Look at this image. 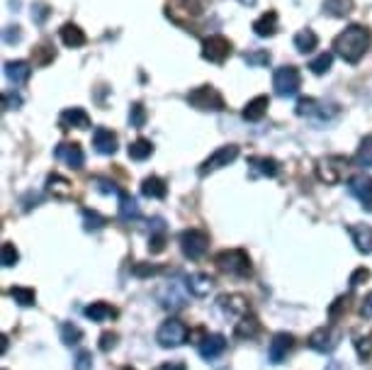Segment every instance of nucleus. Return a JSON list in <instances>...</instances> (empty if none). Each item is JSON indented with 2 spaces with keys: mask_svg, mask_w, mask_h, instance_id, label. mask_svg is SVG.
<instances>
[{
  "mask_svg": "<svg viewBox=\"0 0 372 370\" xmlns=\"http://www.w3.org/2000/svg\"><path fill=\"white\" fill-rule=\"evenodd\" d=\"M231 56V42L221 34H212L202 42V59L212 61V64H224Z\"/></svg>",
  "mask_w": 372,
  "mask_h": 370,
  "instance_id": "9",
  "label": "nucleus"
},
{
  "mask_svg": "<svg viewBox=\"0 0 372 370\" xmlns=\"http://www.w3.org/2000/svg\"><path fill=\"white\" fill-rule=\"evenodd\" d=\"M122 370H134V368H122Z\"/></svg>",
  "mask_w": 372,
  "mask_h": 370,
  "instance_id": "59",
  "label": "nucleus"
},
{
  "mask_svg": "<svg viewBox=\"0 0 372 370\" xmlns=\"http://www.w3.org/2000/svg\"><path fill=\"white\" fill-rule=\"evenodd\" d=\"M346 170H348L346 156H326L317 163V175H319V180L326 185H336L339 180H343Z\"/></svg>",
  "mask_w": 372,
  "mask_h": 370,
  "instance_id": "7",
  "label": "nucleus"
},
{
  "mask_svg": "<svg viewBox=\"0 0 372 370\" xmlns=\"http://www.w3.org/2000/svg\"><path fill=\"white\" fill-rule=\"evenodd\" d=\"M47 190H49V195L56 197V200H66V197L73 195V185L59 173H54V175H49L47 178Z\"/></svg>",
  "mask_w": 372,
  "mask_h": 370,
  "instance_id": "26",
  "label": "nucleus"
},
{
  "mask_svg": "<svg viewBox=\"0 0 372 370\" xmlns=\"http://www.w3.org/2000/svg\"><path fill=\"white\" fill-rule=\"evenodd\" d=\"M348 190H351V195L356 197L368 212H372V175L356 173L351 180H348Z\"/></svg>",
  "mask_w": 372,
  "mask_h": 370,
  "instance_id": "13",
  "label": "nucleus"
},
{
  "mask_svg": "<svg viewBox=\"0 0 372 370\" xmlns=\"http://www.w3.org/2000/svg\"><path fill=\"white\" fill-rule=\"evenodd\" d=\"M5 76H8L10 83L25 85L32 76V66L27 64V61H8V64H5Z\"/></svg>",
  "mask_w": 372,
  "mask_h": 370,
  "instance_id": "23",
  "label": "nucleus"
},
{
  "mask_svg": "<svg viewBox=\"0 0 372 370\" xmlns=\"http://www.w3.org/2000/svg\"><path fill=\"white\" fill-rule=\"evenodd\" d=\"M217 268L226 276H234V278H248L251 276V259L244 249H226V251L217 254L214 259Z\"/></svg>",
  "mask_w": 372,
  "mask_h": 370,
  "instance_id": "2",
  "label": "nucleus"
},
{
  "mask_svg": "<svg viewBox=\"0 0 372 370\" xmlns=\"http://www.w3.org/2000/svg\"><path fill=\"white\" fill-rule=\"evenodd\" d=\"M22 105V98L17 93H10V90H5L3 93V107L5 110H17V107Z\"/></svg>",
  "mask_w": 372,
  "mask_h": 370,
  "instance_id": "50",
  "label": "nucleus"
},
{
  "mask_svg": "<svg viewBox=\"0 0 372 370\" xmlns=\"http://www.w3.org/2000/svg\"><path fill=\"white\" fill-rule=\"evenodd\" d=\"M158 300H161V305L165 310H182L187 303V295L180 293V285L173 281V283H165L161 295H158Z\"/></svg>",
  "mask_w": 372,
  "mask_h": 370,
  "instance_id": "16",
  "label": "nucleus"
},
{
  "mask_svg": "<svg viewBox=\"0 0 372 370\" xmlns=\"http://www.w3.org/2000/svg\"><path fill=\"white\" fill-rule=\"evenodd\" d=\"M54 156L59 158V161H64L68 168L73 170H81L83 163H85V156H83V149L78 144H71V141H64V144L56 146Z\"/></svg>",
  "mask_w": 372,
  "mask_h": 370,
  "instance_id": "15",
  "label": "nucleus"
},
{
  "mask_svg": "<svg viewBox=\"0 0 372 370\" xmlns=\"http://www.w3.org/2000/svg\"><path fill=\"white\" fill-rule=\"evenodd\" d=\"M300 85H302V76L295 66H280L278 71L273 73V88H275V93L280 98H292V95H297Z\"/></svg>",
  "mask_w": 372,
  "mask_h": 370,
  "instance_id": "6",
  "label": "nucleus"
},
{
  "mask_svg": "<svg viewBox=\"0 0 372 370\" xmlns=\"http://www.w3.org/2000/svg\"><path fill=\"white\" fill-rule=\"evenodd\" d=\"M49 15H51V10H49V5H44V3H37L32 8V20L37 22V25H42Z\"/></svg>",
  "mask_w": 372,
  "mask_h": 370,
  "instance_id": "49",
  "label": "nucleus"
},
{
  "mask_svg": "<svg viewBox=\"0 0 372 370\" xmlns=\"http://www.w3.org/2000/svg\"><path fill=\"white\" fill-rule=\"evenodd\" d=\"M83 224H85V232H97L105 227V217H102L100 212H95V210H83Z\"/></svg>",
  "mask_w": 372,
  "mask_h": 370,
  "instance_id": "41",
  "label": "nucleus"
},
{
  "mask_svg": "<svg viewBox=\"0 0 372 370\" xmlns=\"http://www.w3.org/2000/svg\"><path fill=\"white\" fill-rule=\"evenodd\" d=\"M83 315L93 322H105V320H114V317H117V310L107 303H93V305L85 307Z\"/></svg>",
  "mask_w": 372,
  "mask_h": 370,
  "instance_id": "32",
  "label": "nucleus"
},
{
  "mask_svg": "<svg viewBox=\"0 0 372 370\" xmlns=\"http://www.w3.org/2000/svg\"><path fill=\"white\" fill-rule=\"evenodd\" d=\"M93 185H95L97 192H105V195H119V192H122L112 180H107V178H93Z\"/></svg>",
  "mask_w": 372,
  "mask_h": 370,
  "instance_id": "47",
  "label": "nucleus"
},
{
  "mask_svg": "<svg viewBox=\"0 0 372 370\" xmlns=\"http://www.w3.org/2000/svg\"><path fill=\"white\" fill-rule=\"evenodd\" d=\"M54 59H56V51H54V47H51L49 42H42L39 47L32 49V61L37 66H49Z\"/></svg>",
  "mask_w": 372,
  "mask_h": 370,
  "instance_id": "36",
  "label": "nucleus"
},
{
  "mask_svg": "<svg viewBox=\"0 0 372 370\" xmlns=\"http://www.w3.org/2000/svg\"><path fill=\"white\" fill-rule=\"evenodd\" d=\"M8 295L20 307H32L34 303H37V293H34L32 288H20V285H17V288H10Z\"/></svg>",
  "mask_w": 372,
  "mask_h": 370,
  "instance_id": "38",
  "label": "nucleus"
},
{
  "mask_svg": "<svg viewBox=\"0 0 372 370\" xmlns=\"http://www.w3.org/2000/svg\"><path fill=\"white\" fill-rule=\"evenodd\" d=\"M204 8L199 0H168V5H165V15L170 17V20L175 22V25L180 27H195V22L202 17Z\"/></svg>",
  "mask_w": 372,
  "mask_h": 370,
  "instance_id": "3",
  "label": "nucleus"
},
{
  "mask_svg": "<svg viewBox=\"0 0 372 370\" xmlns=\"http://www.w3.org/2000/svg\"><path fill=\"white\" fill-rule=\"evenodd\" d=\"M141 192H144V197L163 200V197L168 195V185H165V180L158 178V175H148L144 183H141Z\"/></svg>",
  "mask_w": 372,
  "mask_h": 370,
  "instance_id": "29",
  "label": "nucleus"
},
{
  "mask_svg": "<svg viewBox=\"0 0 372 370\" xmlns=\"http://www.w3.org/2000/svg\"><path fill=\"white\" fill-rule=\"evenodd\" d=\"M248 170L253 178H258V175L275 178V175L280 173V163L270 156H253V158H248Z\"/></svg>",
  "mask_w": 372,
  "mask_h": 370,
  "instance_id": "18",
  "label": "nucleus"
},
{
  "mask_svg": "<svg viewBox=\"0 0 372 370\" xmlns=\"http://www.w3.org/2000/svg\"><path fill=\"white\" fill-rule=\"evenodd\" d=\"M187 102L195 107V110H202V112H221L226 107L221 93L214 88V85H199L187 93Z\"/></svg>",
  "mask_w": 372,
  "mask_h": 370,
  "instance_id": "4",
  "label": "nucleus"
},
{
  "mask_svg": "<svg viewBox=\"0 0 372 370\" xmlns=\"http://www.w3.org/2000/svg\"><path fill=\"white\" fill-rule=\"evenodd\" d=\"M239 156V146L236 144H229V146H221V149H217L207 161L199 166V175H207V173H214V170L229 166V163H234Z\"/></svg>",
  "mask_w": 372,
  "mask_h": 370,
  "instance_id": "12",
  "label": "nucleus"
},
{
  "mask_svg": "<svg viewBox=\"0 0 372 370\" xmlns=\"http://www.w3.org/2000/svg\"><path fill=\"white\" fill-rule=\"evenodd\" d=\"M119 219L122 222H134L141 217V210H139V202L129 195V192H119Z\"/></svg>",
  "mask_w": 372,
  "mask_h": 370,
  "instance_id": "25",
  "label": "nucleus"
},
{
  "mask_svg": "<svg viewBox=\"0 0 372 370\" xmlns=\"http://www.w3.org/2000/svg\"><path fill=\"white\" fill-rule=\"evenodd\" d=\"M217 307L224 312V317H244L248 315V303L241 295H221L217 300Z\"/></svg>",
  "mask_w": 372,
  "mask_h": 370,
  "instance_id": "17",
  "label": "nucleus"
},
{
  "mask_svg": "<svg viewBox=\"0 0 372 370\" xmlns=\"http://www.w3.org/2000/svg\"><path fill=\"white\" fill-rule=\"evenodd\" d=\"M244 61L248 66H253V68L268 66V64H270V54H268L266 49H256V51H248V54H244Z\"/></svg>",
  "mask_w": 372,
  "mask_h": 370,
  "instance_id": "43",
  "label": "nucleus"
},
{
  "mask_svg": "<svg viewBox=\"0 0 372 370\" xmlns=\"http://www.w3.org/2000/svg\"><path fill=\"white\" fill-rule=\"evenodd\" d=\"M339 341H341V334L331 327H322L309 337V349H314L317 354H334L339 349Z\"/></svg>",
  "mask_w": 372,
  "mask_h": 370,
  "instance_id": "11",
  "label": "nucleus"
},
{
  "mask_svg": "<svg viewBox=\"0 0 372 370\" xmlns=\"http://www.w3.org/2000/svg\"><path fill=\"white\" fill-rule=\"evenodd\" d=\"M73 368H76V370H90V368H93V354H90V351H81V354L76 356Z\"/></svg>",
  "mask_w": 372,
  "mask_h": 370,
  "instance_id": "48",
  "label": "nucleus"
},
{
  "mask_svg": "<svg viewBox=\"0 0 372 370\" xmlns=\"http://www.w3.org/2000/svg\"><path fill=\"white\" fill-rule=\"evenodd\" d=\"M3 39L8 44H15V42H20L22 39V32H20V27H8V30L3 32Z\"/></svg>",
  "mask_w": 372,
  "mask_h": 370,
  "instance_id": "54",
  "label": "nucleus"
},
{
  "mask_svg": "<svg viewBox=\"0 0 372 370\" xmlns=\"http://www.w3.org/2000/svg\"><path fill=\"white\" fill-rule=\"evenodd\" d=\"M360 315L368 317V320H372V293L363 300V305H360Z\"/></svg>",
  "mask_w": 372,
  "mask_h": 370,
  "instance_id": "55",
  "label": "nucleus"
},
{
  "mask_svg": "<svg viewBox=\"0 0 372 370\" xmlns=\"http://www.w3.org/2000/svg\"><path fill=\"white\" fill-rule=\"evenodd\" d=\"M356 163L360 168H372V134L360 141V149L356 153Z\"/></svg>",
  "mask_w": 372,
  "mask_h": 370,
  "instance_id": "39",
  "label": "nucleus"
},
{
  "mask_svg": "<svg viewBox=\"0 0 372 370\" xmlns=\"http://www.w3.org/2000/svg\"><path fill=\"white\" fill-rule=\"evenodd\" d=\"M81 339H83V332L76 327V324H71V322L61 324V341H64L66 346H76Z\"/></svg>",
  "mask_w": 372,
  "mask_h": 370,
  "instance_id": "40",
  "label": "nucleus"
},
{
  "mask_svg": "<svg viewBox=\"0 0 372 370\" xmlns=\"http://www.w3.org/2000/svg\"><path fill=\"white\" fill-rule=\"evenodd\" d=\"M165 249V222L161 217L151 219V236H148V251L161 254Z\"/></svg>",
  "mask_w": 372,
  "mask_h": 370,
  "instance_id": "27",
  "label": "nucleus"
},
{
  "mask_svg": "<svg viewBox=\"0 0 372 370\" xmlns=\"http://www.w3.org/2000/svg\"><path fill=\"white\" fill-rule=\"evenodd\" d=\"M324 13L331 17H346L353 13V0H324Z\"/></svg>",
  "mask_w": 372,
  "mask_h": 370,
  "instance_id": "35",
  "label": "nucleus"
},
{
  "mask_svg": "<svg viewBox=\"0 0 372 370\" xmlns=\"http://www.w3.org/2000/svg\"><path fill=\"white\" fill-rule=\"evenodd\" d=\"M295 112L300 117H319L322 122H326V119H331V117L339 115V107H336V105H326V102H317L314 98H302L300 102H297Z\"/></svg>",
  "mask_w": 372,
  "mask_h": 370,
  "instance_id": "10",
  "label": "nucleus"
},
{
  "mask_svg": "<svg viewBox=\"0 0 372 370\" xmlns=\"http://www.w3.org/2000/svg\"><path fill=\"white\" fill-rule=\"evenodd\" d=\"M258 332H261V324L253 315H251V312L248 315H244L241 322H236V329H234V334H236L239 339H253Z\"/></svg>",
  "mask_w": 372,
  "mask_h": 370,
  "instance_id": "33",
  "label": "nucleus"
},
{
  "mask_svg": "<svg viewBox=\"0 0 372 370\" xmlns=\"http://www.w3.org/2000/svg\"><path fill=\"white\" fill-rule=\"evenodd\" d=\"M353 346H356L358 356L363 358V361H368L372 356V332L370 334H358L356 339H353Z\"/></svg>",
  "mask_w": 372,
  "mask_h": 370,
  "instance_id": "42",
  "label": "nucleus"
},
{
  "mask_svg": "<svg viewBox=\"0 0 372 370\" xmlns=\"http://www.w3.org/2000/svg\"><path fill=\"white\" fill-rule=\"evenodd\" d=\"M156 370H187V368H185V363H180V361H170V363H163V366H158Z\"/></svg>",
  "mask_w": 372,
  "mask_h": 370,
  "instance_id": "56",
  "label": "nucleus"
},
{
  "mask_svg": "<svg viewBox=\"0 0 372 370\" xmlns=\"http://www.w3.org/2000/svg\"><path fill=\"white\" fill-rule=\"evenodd\" d=\"M292 349H295V337L288 332H280L273 337L270 346H268V361H270L273 366H280Z\"/></svg>",
  "mask_w": 372,
  "mask_h": 370,
  "instance_id": "14",
  "label": "nucleus"
},
{
  "mask_svg": "<svg viewBox=\"0 0 372 370\" xmlns=\"http://www.w3.org/2000/svg\"><path fill=\"white\" fill-rule=\"evenodd\" d=\"M239 3L246 5V8H253V5H256V0H239Z\"/></svg>",
  "mask_w": 372,
  "mask_h": 370,
  "instance_id": "58",
  "label": "nucleus"
},
{
  "mask_svg": "<svg viewBox=\"0 0 372 370\" xmlns=\"http://www.w3.org/2000/svg\"><path fill=\"white\" fill-rule=\"evenodd\" d=\"M17 261H20V254H17L15 244L13 241H5L3 244V266H5V268H13Z\"/></svg>",
  "mask_w": 372,
  "mask_h": 370,
  "instance_id": "46",
  "label": "nucleus"
},
{
  "mask_svg": "<svg viewBox=\"0 0 372 370\" xmlns=\"http://www.w3.org/2000/svg\"><path fill=\"white\" fill-rule=\"evenodd\" d=\"M370 42H372V34H370L368 27L351 25L334 39V49L343 61H348V64H358V61L368 54Z\"/></svg>",
  "mask_w": 372,
  "mask_h": 370,
  "instance_id": "1",
  "label": "nucleus"
},
{
  "mask_svg": "<svg viewBox=\"0 0 372 370\" xmlns=\"http://www.w3.org/2000/svg\"><path fill=\"white\" fill-rule=\"evenodd\" d=\"M156 341L163 349H178L187 341V327L180 320H165L158 329Z\"/></svg>",
  "mask_w": 372,
  "mask_h": 370,
  "instance_id": "8",
  "label": "nucleus"
},
{
  "mask_svg": "<svg viewBox=\"0 0 372 370\" xmlns=\"http://www.w3.org/2000/svg\"><path fill=\"white\" fill-rule=\"evenodd\" d=\"M253 32L258 34V37H273V34L278 32V13L275 10L263 13L258 20L253 22Z\"/></svg>",
  "mask_w": 372,
  "mask_h": 370,
  "instance_id": "28",
  "label": "nucleus"
},
{
  "mask_svg": "<svg viewBox=\"0 0 372 370\" xmlns=\"http://www.w3.org/2000/svg\"><path fill=\"white\" fill-rule=\"evenodd\" d=\"M61 129H88L90 127V117L88 112L83 110V107H66L64 112H61Z\"/></svg>",
  "mask_w": 372,
  "mask_h": 370,
  "instance_id": "21",
  "label": "nucleus"
},
{
  "mask_svg": "<svg viewBox=\"0 0 372 370\" xmlns=\"http://www.w3.org/2000/svg\"><path fill=\"white\" fill-rule=\"evenodd\" d=\"M268 105H270V98H268V95L253 98L248 105L244 107V119H248V122H258V119H263V115L268 112Z\"/></svg>",
  "mask_w": 372,
  "mask_h": 370,
  "instance_id": "30",
  "label": "nucleus"
},
{
  "mask_svg": "<svg viewBox=\"0 0 372 370\" xmlns=\"http://www.w3.org/2000/svg\"><path fill=\"white\" fill-rule=\"evenodd\" d=\"M59 34H61V39H64L66 47H71V49H78L85 44V32L78 25H73V22H66V25L59 30Z\"/></svg>",
  "mask_w": 372,
  "mask_h": 370,
  "instance_id": "31",
  "label": "nucleus"
},
{
  "mask_svg": "<svg viewBox=\"0 0 372 370\" xmlns=\"http://www.w3.org/2000/svg\"><path fill=\"white\" fill-rule=\"evenodd\" d=\"M199 356L204 358V361H214V358H219L221 354L226 351V339L221 337V334H212V337H204L199 341Z\"/></svg>",
  "mask_w": 372,
  "mask_h": 370,
  "instance_id": "19",
  "label": "nucleus"
},
{
  "mask_svg": "<svg viewBox=\"0 0 372 370\" xmlns=\"http://www.w3.org/2000/svg\"><path fill=\"white\" fill-rule=\"evenodd\" d=\"M331 64H334V56L331 54H319L317 59L312 61V64H309V68H312V73H317V76H322V73H326L331 68Z\"/></svg>",
  "mask_w": 372,
  "mask_h": 370,
  "instance_id": "44",
  "label": "nucleus"
},
{
  "mask_svg": "<svg viewBox=\"0 0 372 370\" xmlns=\"http://www.w3.org/2000/svg\"><path fill=\"white\" fill-rule=\"evenodd\" d=\"M185 285L195 298H207L212 293V288H214V283H212V278L207 273H192V276L185 281Z\"/></svg>",
  "mask_w": 372,
  "mask_h": 370,
  "instance_id": "24",
  "label": "nucleus"
},
{
  "mask_svg": "<svg viewBox=\"0 0 372 370\" xmlns=\"http://www.w3.org/2000/svg\"><path fill=\"white\" fill-rule=\"evenodd\" d=\"M368 278H370V271H368V268H358V271L351 276V288H358L360 283H365Z\"/></svg>",
  "mask_w": 372,
  "mask_h": 370,
  "instance_id": "53",
  "label": "nucleus"
},
{
  "mask_svg": "<svg viewBox=\"0 0 372 370\" xmlns=\"http://www.w3.org/2000/svg\"><path fill=\"white\" fill-rule=\"evenodd\" d=\"M348 234H351L353 244L360 254H372V227L370 224H353L348 227Z\"/></svg>",
  "mask_w": 372,
  "mask_h": 370,
  "instance_id": "22",
  "label": "nucleus"
},
{
  "mask_svg": "<svg viewBox=\"0 0 372 370\" xmlns=\"http://www.w3.org/2000/svg\"><path fill=\"white\" fill-rule=\"evenodd\" d=\"M129 122H131V127H144V122H146V107L141 105V102H134L131 105V110H129Z\"/></svg>",
  "mask_w": 372,
  "mask_h": 370,
  "instance_id": "45",
  "label": "nucleus"
},
{
  "mask_svg": "<svg viewBox=\"0 0 372 370\" xmlns=\"http://www.w3.org/2000/svg\"><path fill=\"white\" fill-rule=\"evenodd\" d=\"M326 370H348V366H346V363H341V361H329Z\"/></svg>",
  "mask_w": 372,
  "mask_h": 370,
  "instance_id": "57",
  "label": "nucleus"
},
{
  "mask_svg": "<svg viewBox=\"0 0 372 370\" xmlns=\"http://www.w3.org/2000/svg\"><path fill=\"white\" fill-rule=\"evenodd\" d=\"M114 344H117V334H112V332H105L100 337V351H110V349H114Z\"/></svg>",
  "mask_w": 372,
  "mask_h": 370,
  "instance_id": "51",
  "label": "nucleus"
},
{
  "mask_svg": "<svg viewBox=\"0 0 372 370\" xmlns=\"http://www.w3.org/2000/svg\"><path fill=\"white\" fill-rule=\"evenodd\" d=\"M180 249L190 261L204 259V254L209 249V234L202 229H185L180 234Z\"/></svg>",
  "mask_w": 372,
  "mask_h": 370,
  "instance_id": "5",
  "label": "nucleus"
},
{
  "mask_svg": "<svg viewBox=\"0 0 372 370\" xmlns=\"http://www.w3.org/2000/svg\"><path fill=\"white\" fill-rule=\"evenodd\" d=\"M319 44V37L314 34V30H302L295 34V49L300 51V54H309V51H314Z\"/></svg>",
  "mask_w": 372,
  "mask_h": 370,
  "instance_id": "34",
  "label": "nucleus"
},
{
  "mask_svg": "<svg viewBox=\"0 0 372 370\" xmlns=\"http://www.w3.org/2000/svg\"><path fill=\"white\" fill-rule=\"evenodd\" d=\"M153 153V144L148 139H136L134 144H129V158L131 161H146Z\"/></svg>",
  "mask_w": 372,
  "mask_h": 370,
  "instance_id": "37",
  "label": "nucleus"
},
{
  "mask_svg": "<svg viewBox=\"0 0 372 370\" xmlns=\"http://www.w3.org/2000/svg\"><path fill=\"white\" fill-rule=\"evenodd\" d=\"M93 146L102 156H112L117 151V134L110 132L107 127H97L93 132Z\"/></svg>",
  "mask_w": 372,
  "mask_h": 370,
  "instance_id": "20",
  "label": "nucleus"
},
{
  "mask_svg": "<svg viewBox=\"0 0 372 370\" xmlns=\"http://www.w3.org/2000/svg\"><path fill=\"white\" fill-rule=\"evenodd\" d=\"M156 273H161V268H156V266H144V263H136L134 266V276H139V278L156 276Z\"/></svg>",
  "mask_w": 372,
  "mask_h": 370,
  "instance_id": "52",
  "label": "nucleus"
}]
</instances>
